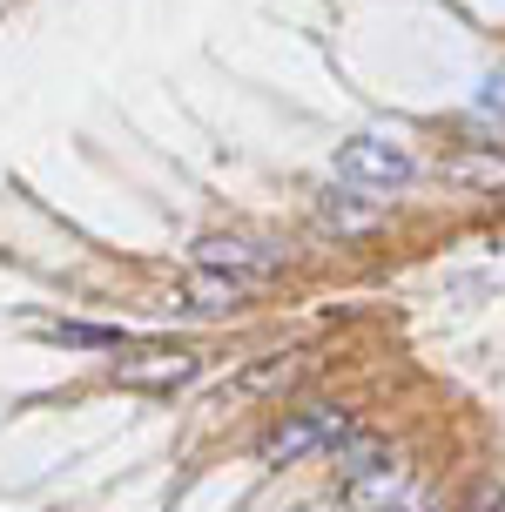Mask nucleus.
Segmentation results:
<instances>
[{
	"instance_id": "obj_5",
	"label": "nucleus",
	"mask_w": 505,
	"mask_h": 512,
	"mask_svg": "<svg viewBox=\"0 0 505 512\" xmlns=\"http://www.w3.org/2000/svg\"><path fill=\"white\" fill-rule=\"evenodd\" d=\"M404 492H411V472L398 459H378V465H364V472H351L337 499H344V512H398Z\"/></svg>"
},
{
	"instance_id": "obj_7",
	"label": "nucleus",
	"mask_w": 505,
	"mask_h": 512,
	"mask_svg": "<svg viewBox=\"0 0 505 512\" xmlns=\"http://www.w3.org/2000/svg\"><path fill=\"white\" fill-rule=\"evenodd\" d=\"M243 297H250V283L216 277V270H196V277H189L176 297H169V310H189V317H229Z\"/></svg>"
},
{
	"instance_id": "obj_11",
	"label": "nucleus",
	"mask_w": 505,
	"mask_h": 512,
	"mask_svg": "<svg viewBox=\"0 0 505 512\" xmlns=\"http://www.w3.org/2000/svg\"><path fill=\"white\" fill-rule=\"evenodd\" d=\"M61 344H81V351H122V331H108V324H48Z\"/></svg>"
},
{
	"instance_id": "obj_1",
	"label": "nucleus",
	"mask_w": 505,
	"mask_h": 512,
	"mask_svg": "<svg viewBox=\"0 0 505 512\" xmlns=\"http://www.w3.org/2000/svg\"><path fill=\"white\" fill-rule=\"evenodd\" d=\"M344 432H351V411L344 405H303L263 438V465H297V459H310V452H330Z\"/></svg>"
},
{
	"instance_id": "obj_10",
	"label": "nucleus",
	"mask_w": 505,
	"mask_h": 512,
	"mask_svg": "<svg viewBox=\"0 0 505 512\" xmlns=\"http://www.w3.org/2000/svg\"><path fill=\"white\" fill-rule=\"evenodd\" d=\"M297 378V364L283 358H263V364H250V371H243V378H236V398H256V391H277V384H290Z\"/></svg>"
},
{
	"instance_id": "obj_6",
	"label": "nucleus",
	"mask_w": 505,
	"mask_h": 512,
	"mask_svg": "<svg viewBox=\"0 0 505 512\" xmlns=\"http://www.w3.org/2000/svg\"><path fill=\"white\" fill-rule=\"evenodd\" d=\"M317 223L337 236H371L384 223V196H371V189H357V182H330L324 196H317Z\"/></svg>"
},
{
	"instance_id": "obj_4",
	"label": "nucleus",
	"mask_w": 505,
	"mask_h": 512,
	"mask_svg": "<svg viewBox=\"0 0 505 512\" xmlns=\"http://www.w3.org/2000/svg\"><path fill=\"white\" fill-rule=\"evenodd\" d=\"M337 182H357L371 196H391V189L411 182V155H404V142H384V135H351L337 149Z\"/></svg>"
},
{
	"instance_id": "obj_12",
	"label": "nucleus",
	"mask_w": 505,
	"mask_h": 512,
	"mask_svg": "<svg viewBox=\"0 0 505 512\" xmlns=\"http://www.w3.org/2000/svg\"><path fill=\"white\" fill-rule=\"evenodd\" d=\"M465 512H505V486H499V479H479L472 499H465Z\"/></svg>"
},
{
	"instance_id": "obj_2",
	"label": "nucleus",
	"mask_w": 505,
	"mask_h": 512,
	"mask_svg": "<svg viewBox=\"0 0 505 512\" xmlns=\"http://www.w3.org/2000/svg\"><path fill=\"white\" fill-rule=\"evenodd\" d=\"M196 270H216V277H236V283H270L283 277V250L263 243V236H236V230H216L196 243Z\"/></svg>"
},
{
	"instance_id": "obj_9",
	"label": "nucleus",
	"mask_w": 505,
	"mask_h": 512,
	"mask_svg": "<svg viewBox=\"0 0 505 512\" xmlns=\"http://www.w3.org/2000/svg\"><path fill=\"white\" fill-rule=\"evenodd\" d=\"M330 452H337V479H351V472H364V465L391 459V445H384V438H371V432H357V425H351L344 438H337Z\"/></svg>"
},
{
	"instance_id": "obj_8",
	"label": "nucleus",
	"mask_w": 505,
	"mask_h": 512,
	"mask_svg": "<svg viewBox=\"0 0 505 512\" xmlns=\"http://www.w3.org/2000/svg\"><path fill=\"white\" fill-rule=\"evenodd\" d=\"M445 176L465 182V189H479V196H505V155L499 149H465L445 162Z\"/></svg>"
},
{
	"instance_id": "obj_3",
	"label": "nucleus",
	"mask_w": 505,
	"mask_h": 512,
	"mask_svg": "<svg viewBox=\"0 0 505 512\" xmlns=\"http://www.w3.org/2000/svg\"><path fill=\"white\" fill-rule=\"evenodd\" d=\"M196 378H202V351H189V344H142V351L115 358V384L155 391V398H169V391H182Z\"/></svg>"
},
{
	"instance_id": "obj_13",
	"label": "nucleus",
	"mask_w": 505,
	"mask_h": 512,
	"mask_svg": "<svg viewBox=\"0 0 505 512\" xmlns=\"http://www.w3.org/2000/svg\"><path fill=\"white\" fill-rule=\"evenodd\" d=\"M479 115H505V68H492L479 88Z\"/></svg>"
}]
</instances>
